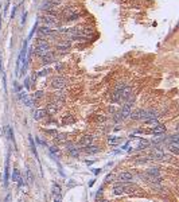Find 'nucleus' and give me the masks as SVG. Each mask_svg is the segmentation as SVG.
Wrapping results in <instances>:
<instances>
[{
  "mask_svg": "<svg viewBox=\"0 0 179 202\" xmlns=\"http://www.w3.org/2000/svg\"><path fill=\"white\" fill-rule=\"evenodd\" d=\"M81 11L80 10H77L76 7H66V8H63V11L61 14H59V16L58 18H61V19L63 22H76L78 20L81 18Z\"/></svg>",
  "mask_w": 179,
  "mask_h": 202,
  "instance_id": "nucleus-1",
  "label": "nucleus"
},
{
  "mask_svg": "<svg viewBox=\"0 0 179 202\" xmlns=\"http://www.w3.org/2000/svg\"><path fill=\"white\" fill-rule=\"evenodd\" d=\"M68 86V78L62 74H58V76H54L51 77L50 80V88H53L54 90H61V89H65Z\"/></svg>",
  "mask_w": 179,
  "mask_h": 202,
  "instance_id": "nucleus-2",
  "label": "nucleus"
},
{
  "mask_svg": "<svg viewBox=\"0 0 179 202\" xmlns=\"http://www.w3.org/2000/svg\"><path fill=\"white\" fill-rule=\"evenodd\" d=\"M40 64H42V66H47V65H51V64H55L57 62V51H47L46 54H44L43 57L39 58Z\"/></svg>",
  "mask_w": 179,
  "mask_h": 202,
  "instance_id": "nucleus-3",
  "label": "nucleus"
},
{
  "mask_svg": "<svg viewBox=\"0 0 179 202\" xmlns=\"http://www.w3.org/2000/svg\"><path fill=\"white\" fill-rule=\"evenodd\" d=\"M54 46H55L57 53H66V51L72 47V42L68 39H62V40H57Z\"/></svg>",
  "mask_w": 179,
  "mask_h": 202,
  "instance_id": "nucleus-4",
  "label": "nucleus"
},
{
  "mask_svg": "<svg viewBox=\"0 0 179 202\" xmlns=\"http://www.w3.org/2000/svg\"><path fill=\"white\" fill-rule=\"evenodd\" d=\"M129 119L139 121V120H145L147 119V109H136V111H132L131 115H129Z\"/></svg>",
  "mask_w": 179,
  "mask_h": 202,
  "instance_id": "nucleus-5",
  "label": "nucleus"
},
{
  "mask_svg": "<svg viewBox=\"0 0 179 202\" xmlns=\"http://www.w3.org/2000/svg\"><path fill=\"white\" fill-rule=\"evenodd\" d=\"M18 98H19V101H22L24 105H27L28 108H32V106H34V101L35 100L32 97H30L28 94L23 93V92H19V93H18Z\"/></svg>",
  "mask_w": 179,
  "mask_h": 202,
  "instance_id": "nucleus-6",
  "label": "nucleus"
},
{
  "mask_svg": "<svg viewBox=\"0 0 179 202\" xmlns=\"http://www.w3.org/2000/svg\"><path fill=\"white\" fill-rule=\"evenodd\" d=\"M93 142H94V138H93L92 135H85V136L80 139L78 147H80V148H85V147H88V146H92Z\"/></svg>",
  "mask_w": 179,
  "mask_h": 202,
  "instance_id": "nucleus-7",
  "label": "nucleus"
},
{
  "mask_svg": "<svg viewBox=\"0 0 179 202\" xmlns=\"http://www.w3.org/2000/svg\"><path fill=\"white\" fill-rule=\"evenodd\" d=\"M62 197V192H61V186L58 183H54L53 185V198L55 200V202H59Z\"/></svg>",
  "mask_w": 179,
  "mask_h": 202,
  "instance_id": "nucleus-8",
  "label": "nucleus"
},
{
  "mask_svg": "<svg viewBox=\"0 0 179 202\" xmlns=\"http://www.w3.org/2000/svg\"><path fill=\"white\" fill-rule=\"evenodd\" d=\"M112 193H113V196H123V194H125V192H124V182L116 183V185L113 186V189H112Z\"/></svg>",
  "mask_w": 179,
  "mask_h": 202,
  "instance_id": "nucleus-9",
  "label": "nucleus"
},
{
  "mask_svg": "<svg viewBox=\"0 0 179 202\" xmlns=\"http://www.w3.org/2000/svg\"><path fill=\"white\" fill-rule=\"evenodd\" d=\"M151 134L152 135H158V136H160V135H164L166 134V127L163 126V124H156V126L151 130Z\"/></svg>",
  "mask_w": 179,
  "mask_h": 202,
  "instance_id": "nucleus-10",
  "label": "nucleus"
},
{
  "mask_svg": "<svg viewBox=\"0 0 179 202\" xmlns=\"http://www.w3.org/2000/svg\"><path fill=\"white\" fill-rule=\"evenodd\" d=\"M68 151H69V154L72 156L77 158L78 155H80V147L76 146V144H73V143H68Z\"/></svg>",
  "mask_w": 179,
  "mask_h": 202,
  "instance_id": "nucleus-11",
  "label": "nucleus"
},
{
  "mask_svg": "<svg viewBox=\"0 0 179 202\" xmlns=\"http://www.w3.org/2000/svg\"><path fill=\"white\" fill-rule=\"evenodd\" d=\"M46 113H47V116L50 115V116H53V115H55L58 111H59V106H57L54 104V102H50V104H47V106H46Z\"/></svg>",
  "mask_w": 179,
  "mask_h": 202,
  "instance_id": "nucleus-12",
  "label": "nucleus"
},
{
  "mask_svg": "<svg viewBox=\"0 0 179 202\" xmlns=\"http://www.w3.org/2000/svg\"><path fill=\"white\" fill-rule=\"evenodd\" d=\"M167 147H169V151H171L174 155H178L179 154V142H169L166 143Z\"/></svg>",
  "mask_w": 179,
  "mask_h": 202,
  "instance_id": "nucleus-13",
  "label": "nucleus"
},
{
  "mask_svg": "<svg viewBox=\"0 0 179 202\" xmlns=\"http://www.w3.org/2000/svg\"><path fill=\"white\" fill-rule=\"evenodd\" d=\"M119 179H120L121 182H131L133 179V175L129 171H123L119 174Z\"/></svg>",
  "mask_w": 179,
  "mask_h": 202,
  "instance_id": "nucleus-14",
  "label": "nucleus"
},
{
  "mask_svg": "<svg viewBox=\"0 0 179 202\" xmlns=\"http://www.w3.org/2000/svg\"><path fill=\"white\" fill-rule=\"evenodd\" d=\"M4 183L8 185V178H10V155H7L6 158V170H4Z\"/></svg>",
  "mask_w": 179,
  "mask_h": 202,
  "instance_id": "nucleus-15",
  "label": "nucleus"
},
{
  "mask_svg": "<svg viewBox=\"0 0 179 202\" xmlns=\"http://www.w3.org/2000/svg\"><path fill=\"white\" fill-rule=\"evenodd\" d=\"M46 116H47V113H46V111H44V109H36V111L34 112V119H35L36 121L43 120Z\"/></svg>",
  "mask_w": 179,
  "mask_h": 202,
  "instance_id": "nucleus-16",
  "label": "nucleus"
},
{
  "mask_svg": "<svg viewBox=\"0 0 179 202\" xmlns=\"http://www.w3.org/2000/svg\"><path fill=\"white\" fill-rule=\"evenodd\" d=\"M12 181L18 182V185L19 186L23 183V181H22V178H20V171L18 170V168H14V171H12Z\"/></svg>",
  "mask_w": 179,
  "mask_h": 202,
  "instance_id": "nucleus-17",
  "label": "nucleus"
},
{
  "mask_svg": "<svg viewBox=\"0 0 179 202\" xmlns=\"http://www.w3.org/2000/svg\"><path fill=\"white\" fill-rule=\"evenodd\" d=\"M84 150V152H86V154H97L100 151V147H97V146H88V147H85Z\"/></svg>",
  "mask_w": 179,
  "mask_h": 202,
  "instance_id": "nucleus-18",
  "label": "nucleus"
},
{
  "mask_svg": "<svg viewBox=\"0 0 179 202\" xmlns=\"http://www.w3.org/2000/svg\"><path fill=\"white\" fill-rule=\"evenodd\" d=\"M147 172V175L148 177H154V178H160V171H159V168H150V170H147L145 171Z\"/></svg>",
  "mask_w": 179,
  "mask_h": 202,
  "instance_id": "nucleus-19",
  "label": "nucleus"
},
{
  "mask_svg": "<svg viewBox=\"0 0 179 202\" xmlns=\"http://www.w3.org/2000/svg\"><path fill=\"white\" fill-rule=\"evenodd\" d=\"M50 74H51V69L50 68H44V69H42V70L36 72L35 73V77H47V76H50Z\"/></svg>",
  "mask_w": 179,
  "mask_h": 202,
  "instance_id": "nucleus-20",
  "label": "nucleus"
},
{
  "mask_svg": "<svg viewBox=\"0 0 179 202\" xmlns=\"http://www.w3.org/2000/svg\"><path fill=\"white\" fill-rule=\"evenodd\" d=\"M28 143H30V148H31V152L34 154L35 158H38V152H36V147H35L34 140H32V136H28Z\"/></svg>",
  "mask_w": 179,
  "mask_h": 202,
  "instance_id": "nucleus-21",
  "label": "nucleus"
},
{
  "mask_svg": "<svg viewBox=\"0 0 179 202\" xmlns=\"http://www.w3.org/2000/svg\"><path fill=\"white\" fill-rule=\"evenodd\" d=\"M4 134H6V138H8V140L14 142V134H12V130H11L10 127L4 128Z\"/></svg>",
  "mask_w": 179,
  "mask_h": 202,
  "instance_id": "nucleus-22",
  "label": "nucleus"
},
{
  "mask_svg": "<svg viewBox=\"0 0 179 202\" xmlns=\"http://www.w3.org/2000/svg\"><path fill=\"white\" fill-rule=\"evenodd\" d=\"M63 70H65V64H61V62H58V64L55 65V72H57L58 74H62Z\"/></svg>",
  "mask_w": 179,
  "mask_h": 202,
  "instance_id": "nucleus-23",
  "label": "nucleus"
},
{
  "mask_svg": "<svg viewBox=\"0 0 179 202\" xmlns=\"http://www.w3.org/2000/svg\"><path fill=\"white\" fill-rule=\"evenodd\" d=\"M114 179H116V177H114V174H108L106 177H105V179H104V182L105 183H112V182H114Z\"/></svg>",
  "mask_w": 179,
  "mask_h": 202,
  "instance_id": "nucleus-24",
  "label": "nucleus"
},
{
  "mask_svg": "<svg viewBox=\"0 0 179 202\" xmlns=\"http://www.w3.org/2000/svg\"><path fill=\"white\" fill-rule=\"evenodd\" d=\"M43 96H44V92L43 90H36L35 93H34V96H32V98H34V100H40Z\"/></svg>",
  "mask_w": 179,
  "mask_h": 202,
  "instance_id": "nucleus-25",
  "label": "nucleus"
},
{
  "mask_svg": "<svg viewBox=\"0 0 179 202\" xmlns=\"http://www.w3.org/2000/svg\"><path fill=\"white\" fill-rule=\"evenodd\" d=\"M66 138H68V135L66 134H57L55 135V139H57L58 142H65Z\"/></svg>",
  "mask_w": 179,
  "mask_h": 202,
  "instance_id": "nucleus-26",
  "label": "nucleus"
},
{
  "mask_svg": "<svg viewBox=\"0 0 179 202\" xmlns=\"http://www.w3.org/2000/svg\"><path fill=\"white\" fill-rule=\"evenodd\" d=\"M50 154L54 159H58V150L55 147H50Z\"/></svg>",
  "mask_w": 179,
  "mask_h": 202,
  "instance_id": "nucleus-27",
  "label": "nucleus"
},
{
  "mask_svg": "<svg viewBox=\"0 0 179 202\" xmlns=\"http://www.w3.org/2000/svg\"><path fill=\"white\" fill-rule=\"evenodd\" d=\"M27 181H28V183L34 182V177H32V172H31L30 168H27Z\"/></svg>",
  "mask_w": 179,
  "mask_h": 202,
  "instance_id": "nucleus-28",
  "label": "nucleus"
},
{
  "mask_svg": "<svg viewBox=\"0 0 179 202\" xmlns=\"http://www.w3.org/2000/svg\"><path fill=\"white\" fill-rule=\"evenodd\" d=\"M119 142H120V139H119V138H109V139H108V144H117V143Z\"/></svg>",
  "mask_w": 179,
  "mask_h": 202,
  "instance_id": "nucleus-29",
  "label": "nucleus"
},
{
  "mask_svg": "<svg viewBox=\"0 0 179 202\" xmlns=\"http://www.w3.org/2000/svg\"><path fill=\"white\" fill-rule=\"evenodd\" d=\"M26 89H30L31 88V78L30 77H26V80H24V85H23Z\"/></svg>",
  "mask_w": 179,
  "mask_h": 202,
  "instance_id": "nucleus-30",
  "label": "nucleus"
},
{
  "mask_svg": "<svg viewBox=\"0 0 179 202\" xmlns=\"http://www.w3.org/2000/svg\"><path fill=\"white\" fill-rule=\"evenodd\" d=\"M65 119H66V120H63V121H62L63 124H70V123H74V119H73V117H70V116L65 117Z\"/></svg>",
  "mask_w": 179,
  "mask_h": 202,
  "instance_id": "nucleus-31",
  "label": "nucleus"
},
{
  "mask_svg": "<svg viewBox=\"0 0 179 202\" xmlns=\"http://www.w3.org/2000/svg\"><path fill=\"white\" fill-rule=\"evenodd\" d=\"M14 85H15V92H18V93H19V92L22 90V85H19L18 82H15Z\"/></svg>",
  "mask_w": 179,
  "mask_h": 202,
  "instance_id": "nucleus-32",
  "label": "nucleus"
},
{
  "mask_svg": "<svg viewBox=\"0 0 179 202\" xmlns=\"http://www.w3.org/2000/svg\"><path fill=\"white\" fill-rule=\"evenodd\" d=\"M47 134H50V135H54V136H55V135H57L58 132H57V131H54V130H47Z\"/></svg>",
  "mask_w": 179,
  "mask_h": 202,
  "instance_id": "nucleus-33",
  "label": "nucleus"
},
{
  "mask_svg": "<svg viewBox=\"0 0 179 202\" xmlns=\"http://www.w3.org/2000/svg\"><path fill=\"white\" fill-rule=\"evenodd\" d=\"M26 15H27V14H23V16H22V24H24V22H26Z\"/></svg>",
  "mask_w": 179,
  "mask_h": 202,
  "instance_id": "nucleus-34",
  "label": "nucleus"
},
{
  "mask_svg": "<svg viewBox=\"0 0 179 202\" xmlns=\"http://www.w3.org/2000/svg\"><path fill=\"white\" fill-rule=\"evenodd\" d=\"M0 72H2V53H0Z\"/></svg>",
  "mask_w": 179,
  "mask_h": 202,
  "instance_id": "nucleus-35",
  "label": "nucleus"
},
{
  "mask_svg": "<svg viewBox=\"0 0 179 202\" xmlns=\"http://www.w3.org/2000/svg\"><path fill=\"white\" fill-rule=\"evenodd\" d=\"M97 202H109V201H106V200H98Z\"/></svg>",
  "mask_w": 179,
  "mask_h": 202,
  "instance_id": "nucleus-36",
  "label": "nucleus"
},
{
  "mask_svg": "<svg viewBox=\"0 0 179 202\" xmlns=\"http://www.w3.org/2000/svg\"><path fill=\"white\" fill-rule=\"evenodd\" d=\"M59 202H61V201H59Z\"/></svg>",
  "mask_w": 179,
  "mask_h": 202,
  "instance_id": "nucleus-37",
  "label": "nucleus"
}]
</instances>
